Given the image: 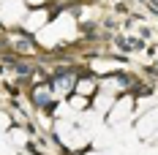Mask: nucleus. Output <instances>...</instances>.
<instances>
[{
  "instance_id": "nucleus-4",
  "label": "nucleus",
  "mask_w": 158,
  "mask_h": 155,
  "mask_svg": "<svg viewBox=\"0 0 158 155\" xmlns=\"http://www.w3.org/2000/svg\"><path fill=\"white\" fill-rule=\"evenodd\" d=\"M35 41H38V47H44V49H55L57 47V44H60V33L55 27V22H49L47 27H41V30L35 33Z\"/></svg>"
},
{
  "instance_id": "nucleus-11",
  "label": "nucleus",
  "mask_w": 158,
  "mask_h": 155,
  "mask_svg": "<svg viewBox=\"0 0 158 155\" xmlns=\"http://www.w3.org/2000/svg\"><path fill=\"white\" fill-rule=\"evenodd\" d=\"M11 139L16 141V147H25V141H27V133H25V131H11Z\"/></svg>"
},
{
  "instance_id": "nucleus-10",
  "label": "nucleus",
  "mask_w": 158,
  "mask_h": 155,
  "mask_svg": "<svg viewBox=\"0 0 158 155\" xmlns=\"http://www.w3.org/2000/svg\"><path fill=\"white\" fill-rule=\"evenodd\" d=\"M120 68V63H104V60H93V71H112Z\"/></svg>"
},
{
  "instance_id": "nucleus-12",
  "label": "nucleus",
  "mask_w": 158,
  "mask_h": 155,
  "mask_svg": "<svg viewBox=\"0 0 158 155\" xmlns=\"http://www.w3.org/2000/svg\"><path fill=\"white\" fill-rule=\"evenodd\" d=\"M25 3H27V6H33V8H41L47 0H25Z\"/></svg>"
},
{
  "instance_id": "nucleus-1",
  "label": "nucleus",
  "mask_w": 158,
  "mask_h": 155,
  "mask_svg": "<svg viewBox=\"0 0 158 155\" xmlns=\"http://www.w3.org/2000/svg\"><path fill=\"white\" fill-rule=\"evenodd\" d=\"M134 109H136V104H134V98H131V95H123V98H117V101L112 104V109L106 112V120H109V125L114 128V125L128 123V117L134 114Z\"/></svg>"
},
{
  "instance_id": "nucleus-9",
  "label": "nucleus",
  "mask_w": 158,
  "mask_h": 155,
  "mask_svg": "<svg viewBox=\"0 0 158 155\" xmlns=\"http://www.w3.org/2000/svg\"><path fill=\"white\" fill-rule=\"evenodd\" d=\"M65 104L74 109V112H85V109H87V98H85V95H79V93H74V95H68V98H65Z\"/></svg>"
},
{
  "instance_id": "nucleus-13",
  "label": "nucleus",
  "mask_w": 158,
  "mask_h": 155,
  "mask_svg": "<svg viewBox=\"0 0 158 155\" xmlns=\"http://www.w3.org/2000/svg\"><path fill=\"white\" fill-rule=\"evenodd\" d=\"M85 155H101V153H98V150H90V153H85Z\"/></svg>"
},
{
  "instance_id": "nucleus-5",
  "label": "nucleus",
  "mask_w": 158,
  "mask_h": 155,
  "mask_svg": "<svg viewBox=\"0 0 158 155\" xmlns=\"http://www.w3.org/2000/svg\"><path fill=\"white\" fill-rule=\"evenodd\" d=\"M49 25V14L44 11V8H35V11H30V14L25 16V22H22V27L30 33H38L41 27H47Z\"/></svg>"
},
{
  "instance_id": "nucleus-8",
  "label": "nucleus",
  "mask_w": 158,
  "mask_h": 155,
  "mask_svg": "<svg viewBox=\"0 0 158 155\" xmlns=\"http://www.w3.org/2000/svg\"><path fill=\"white\" fill-rule=\"evenodd\" d=\"M79 95H93V93H98V82L95 79H77V87H74Z\"/></svg>"
},
{
  "instance_id": "nucleus-7",
  "label": "nucleus",
  "mask_w": 158,
  "mask_h": 155,
  "mask_svg": "<svg viewBox=\"0 0 158 155\" xmlns=\"http://www.w3.org/2000/svg\"><path fill=\"white\" fill-rule=\"evenodd\" d=\"M52 98H55V93H52V87H35L33 90V101L38 104V106H47V104H52Z\"/></svg>"
},
{
  "instance_id": "nucleus-6",
  "label": "nucleus",
  "mask_w": 158,
  "mask_h": 155,
  "mask_svg": "<svg viewBox=\"0 0 158 155\" xmlns=\"http://www.w3.org/2000/svg\"><path fill=\"white\" fill-rule=\"evenodd\" d=\"M114 101H117V98H114V93H109V90H104V87H101V90H98V95H95V104H93V106L98 109V112H104V114H106Z\"/></svg>"
},
{
  "instance_id": "nucleus-2",
  "label": "nucleus",
  "mask_w": 158,
  "mask_h": 155,
  "mask_svg": "<svg viewBox=\"0 0 158 155\" xmlns=\"http://www.w3.org/2000/svg\"><path fill=\"white\" fill-rule=\"evenodd\" d=\"M27 16V3L25 0H6L0 6V19L6 25H22Z\"/></svg>"
},
{
  "instance_id": "nucleus-14",
  "label": "nucleus",
  "mask_w": 158,
  "mask_h": 155,
  "mask_svg": "<svg viewBox=\"0 0 158 155\" xmlns=\"http://www.w3.org/2000/svg\"><path fill=\"white\" fill-rule=\"evenodd\" d=\"M153 139H156V144H158V133H156V136H153Z\"/></svg>"
},
{
  "instance_id": "nucleus-3",
  "label": "nucleus",
  "mask_w": 158,
  "mask_h": 155,
  "mask_svg": "<svg viewBox=\"0 0 158 155\" xmlns=\"http://www.w3.org/2000/svg\"><path fill=\"white\" fill-rule=\"evenodd\" d=\"M136 133L142 136V139H153L158 133V106L147 109L139 114V120H136Z\"/></svg>"
}]
</instances>
